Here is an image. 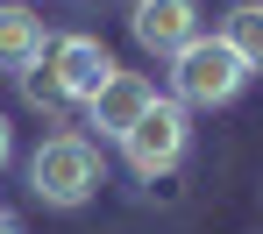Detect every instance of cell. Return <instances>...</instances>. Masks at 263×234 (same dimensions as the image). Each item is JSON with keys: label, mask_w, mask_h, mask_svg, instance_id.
Wrapping results in <instances>:
<instances>
[{"label": "cell", "mask_w": 263, "mask_h": 234, "mask_svg": "<svg viewBox=\"0 0 263 234\" xmlns=\"http://www.w3.org/2000/svg\"><path fill=\"white\" fill-rule=\"evenodd\" d=\"M128 29H135V43L157 50V57H178L192 36H206V29H199V0H135Z\"/></svg>", "instance_id": "5b68a950"}, {"label": "cell", "mask_w": 263, "mask_h": 234, "mask_svg": "<svg viewBox=\"0 0 263 234\" xmlns=\"http://www.w3.org/2000/svg\"><path fill=\"white\" fill-rule=\"evenodd\" d=\"M249 86V64L220 36H192V43L171 57V99L178 107H228V99Z\"/></svg>", "instance_id": "6da1fadb"}, {"label": "cell", "mask_w": 263, "mask_h": 234, "mask_svg": "<svg viewBox=\"0 0 263 234\" xmlns=\"http://www.w3.org/2000/svg\"><path fill=\"white\" fill-rule=\"evenodd\" d=\"M149 99H157V86H149L142 71H114V78H107V86L86 99V114H92V128H100V135H114V142H121L135 121H142V107H149Z\"/></svg>", "instance_id": "8992f818"}, {"label": "cell", "mask_w": 263, "mask_h": 234, "mask_svg": "<svg viewBox=\"0 0 263 234\" xmlns=\"http://www.w3.org/2000/svg\"><path fill=\"white\" fill-rule=\"evenodd\" d=\"M43 50H50L43 14H29V7H0V71H7V78L36 71V64H43Z\"/></svg>", "instance_id": "52a82bcc"}, {"label": "cell", "mask_w": 263, "mask_h": 234, "mask_svg": "<svg viewBox=\"0 0 263 234\" xmlns=\"http://www.w3.org/2000/svg\"><path fill=\"white\" fill-rule=\"evenodd\" d=\"M185 149H192V121H185V107H178V99H149V107H142V121L121 135V156H128L135 178H164V171H178V163H185Z\"/></svg>", "instance_id": "3957f363"}, {"label": "cell", "mask_w": 263, "mask_h": 234, "mask_svg": "<svg viewBox=\"0 0 263 234\" xmlns=\"http://www.w3.org/2000/svg\"><path fill=\"white\" fill-rule=\"evenodd\" d=\"M43 64H50V78L64 86V99H92L121 64L107 57V43L100 36H57V43L43 50Z\"/></svg>", "instance_id": "277c9868"}, {"label": "cell", "mask_w": 263, "mask_h": 234, "mask_svg": "<svg viewBox=\"0 0 263 234\" xmlns=\"http://www.w3.org/2000/svg\"><path fill=\"white\" fill-rule=\"evenodd\" d=\"M22 99L36 107V114H64L71 99H64V86L50 78V64H36V71H22Z\"/></svg>", "instance_id": "9c48e42d"}, {"label": "cell", "mask_w": 263, "mask_h": 234, "mask_svg": "<svg viewBox=\"0 0 263 234\" xmlns=\"http://www.w3.org/2000/svg\"><path fill=\"white\" fill-rule=\"evenodd\" d=\"M0 234H22V220H14V213H0Z\"/></svg>", "instance_id": "8fae6325"}, {"label": "cell", "mask_w": 263, "mask_h": 234, "mask_svg": "<svg viewBox=\"0 0 263 234\" xmlns=\"http://www.w3.org/2000/svg\"><path fill=\"white\" fill-rule=\"evenodd\" d=\"M29 192L43 199V206H86L92 192H100V149L86 135H50L36 156H29Z\"/></svg>", "instance_id": "7a4b0ae2"}, {"label": "cell", "mask_w": 263, "mask_h": 234, "mask_svg": "<svg viewBox=\"0 0 263 234\" xmlns=\"http://www.w3.org/2000/svg\"><path fill=\"white\" fill-rule=\"evenodd\" d=\"M14 156V128H7V114H0V163Z\"/></svg>", "instance_id": "30bf717a"}, {"label": "cell", "mask_w": 263, "mask_h": 234, "mask_svg": "<svg viewBox=\"0 0 263 234\" xmlns=\"http://www.w3.org/2000/svg\"><path fill=\"white\" fill-rule=\"evenodd\" d=\"M220 43L235 50L242 64H249V78L263 71V0H242V7H228V22H220Z\"/></svg>", "instance_id": "ba28073f"}]
</instances>
